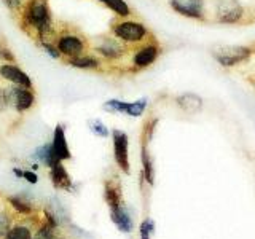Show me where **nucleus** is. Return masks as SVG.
I'll return each mask as SVG.
<instances>
[{
  "label": "nucleus",
  "mask_w": 255,
  "mask_h": 239,
  "mask_svg": "<svg viewBox=\"0 0 255 239\" xmlns=\"http://www.w3.org/2000/svg\"><path fill=\"white\" fill-rule=\"evenodd\" d=\"M24 24L37 32L43 27L53 26L50 8H48L46 0H27L26 10H24Z\"/></svg>",
  "instance_id": "1"
},
{
  "label": "nucleus",
  "mask_w": 255,
  "mask_h": 239,
  "mask_svg": "<svg viewBox=\"0 0 255 239\" xmlns=\"http://www.w3.org/2000/svg\"><path fill=\"white\" fill-rule=\"evenodd\" d=\"M212 56L220 66L223 67H233L236 64L246 61L251 56V48L246 46H233V45H227V46H214L212 48Z\"/></svg>",
  "instance_id": "2"
},
{
  "label": "nucleus",
  "mask_w": 255,
  "mask_h": 239,
  "mask_svg": "<svg viewBox=\"0 0 255 239\" xmlns=\"http://www.w3.org/2000/svg\"><path fill=\"white\" fill-rule=\"evenodd\" d=\"M114 34L120 42L126 43H140L145 40L148 30L142 22L137 21H122L114 26Z\"/></svg>",
  "instance_id": "3"
},
{
  "label": "nucleus",
  "mask_w": 255,
  "mask_h": 239,
  "mask_svg": "<svg viewBox=\"0 0 255 239\" xmlns=\"http://www.w3.org/2000/svg\"><path fill=\"white\" fill-rule=\"evenodd\" d=\"M215 14L220 22L233 24L243 18V8L238 0H215Z\"/></svg>",
  "instance_id": "4"
},
{
  "label": "nucleus",
  "mask_w": 255,
  "mask_h": 239,
  "mask_svg": "<svg viewBox=\"0 0 255 239\" xmlns=\"http://www.w3.org/2000/svg\"><path fill=\"white\" fill-rule=\"evenodd\" d=\"M174 11L193 19L204 18V0H169Z\"/></svg>",
  "instance_id": "5"
},
{
  "label": "nucleus",
  "mask_w": 255,
  "mask_h": 239,
  "mask_svg": "<svg viewBox=\"0 0 255 239\" xmlns=\"http://www.w3.org/2000/svg\"><path fill=\"white\" fill-rule=\"evenodd\" d=\"M50 145H51L53 166L56 163H62L64 159H69L70 158V150H69V145H67L66 132H64V127L61 124H58V126L54 127L53 142L50 143Z\"/></svg>",
  "instance_id": "6"
},
{
  "label": "nucleus",
  "mask_w": 255,
  "mask_h": 239,
  "mask_svg": "<svg viewBox=\"0 0 255 239\" xmlns=\"http://www.w3.org/2000/svg\"><path fill=\"white\" fill-rule=\"evenodd\" d=\"M58 50L62 56H67L69 59L77 58V56L85 54V42L83 38H80L78 35H72V34H66L61 35L58 38Z\"/></svg>",
  "instance_id": "7"
},
{
  "label": "nucleus",
  "mask_w": 255,
  "mask_h": 239,
  "mask_svg": "<svg viewBox=\"0 0 255 239\" xmlns=\"http://www.w3.org/2000/svg\"><path fill=\"white\" fill-rule=\"evenodd\" d=\"M104 109L107 112H120V114H126L129 117H140L147 109V99H140L135 102H122L112 99L104 104Z\"/></svg>",
  "instance_id": "8"
},
{
  "label": "nucleus",
  "mask_w": 255,
  "mask_h": 239,
  "mask_svg": "<svg viewBox=\"0 0 255 239\" xmlns=\"http://www.w3.org/2000/svg\"><path fill=\"white\" fill-rule=\"evenodd\" d=\"M35 96L29 88L14 86L10 88V106H13L18 112H26L34 107Z\"/></svg>",
  "instance_id": "9"
},
{
  "label": "nucleus",
  "mask_w": 255,
  "mask_h": 239,
  "mask_svg": "<svg viewBox=\"0 0 255 239\" xmlns=\"http://www.w3.org/2000/svg\"><path fill=\"white\" fill-rule=\"evenodd\" d=\"M114 153L115 161L122 169L129 174V158H128V135L123 131L115 129L114 132Z\"/></svg>",
  "instance_id": "10"
},
{
  "label": "nucleus",
  "mask_w": 255,
  "mask_h": 239,
  "mask_svg": "<svg viewBox=\"0 0 255 239\" xmlns=\"http://www.w3.org/2000/svg\"><path fill=\"white\" fill-rule=\"evenodd\" d=\"M0 77L14 86H22V88H29V90H32L30 77L26 74V72H22L18 66H13V64H2V66H0Z\"/></svg>",
  "instance_id": "11"
},
{
  "label": "nucleus",
  "mask_w": 255,
  "mask_h": 239,
  "mask_svg": "<svg viewBox=\"0 0 255 239\" xmlns=\"http://www.w3.org/2000/svg\"><path fill=\"white\" fill-rule=\"evenodd\" d=\"M158 58V46L156 45H143L140 50L135 51L134 58H132V64L135 67L143 69V67H148L151 66Z\"/></svg>",
  "instance_id": "12"
},
{
  "label": "nucleus",
  "mask_w": 255,
  "mask_h": 239,
  "mask_svg": "<svg viewBox=\"0 0 255 239\" xmlns=\"http://www.w3.org/2000/svg\"><path fill=\"white\" fill-rule=\"evenodd\" d=\"M96 51L107 59H118L120 56L125 53V48L118 42V38H104L102 42L96 46Z\"/></svg>",
  "instance_id": "13"
},
{
  "label": "nucleus",
  "mask_w": 255,
  "mask_h": 239,
  "mask_svg": "<svg viewBox=\"0 0 255 239\" xmlns=\"http://www.w3.org/2000/svg\"><path fill=\"white\" fill-rule=\"evenodd\" d=\"M51 169V182L56 188H61V190H70L72 187V180H70V175L67 174V171L64 169L62 163H56Z\"/></svg>",
  "instance_id": "14"
},
{
  "label": "nucleus",
  "mask_w": 255,
  "mask_h": 239,
  "mask_svg": "<svg viewBox=\"0 0 255 239\" xmlns=\"http://www.w3.org/2000/svg\"><path fill=\"white\" fill-rule=\"evenodd\" d=\"M112 220H114L115 225L122 231H125V233H129L132 230V222H131L129 214H128L126 209H123L122 206L112 209Z\"/></svg>",
  "instance_id": "15"
},
{
  "label": "nucleus",
  "mask_w": 255,
  "mask_h": 239,
  "mask_svg": "<svg viewBox=\"0 0 255 239\" xmlns=\"http://www.w3.org/2000/svg\"><path fill=\"white\" fill-rule=\"evenodd\" d=\"M69 64L72 67L75 69H99L101 67V61L98 58H94V56H86V54H82V56H77V58H72L69 61Z\"/></svg>",
  "instance_id": "16"
},
{
  "label": "nucleus",
  "mask_w": 255,
  "mask_h": 239,
  "mask_svg": "<svg viewBox=\"0 0 255 239\" xmlns=\"http://www.w3.org/2000/svg\"><path fill=\"white\" fill-rule=\"evenodd\" d=\"M98 2L104 3L107 8H110L117 16H122V18H128L131 14V8L125 0H98Z\"/></svg>",
  "instance_id": "17"
},
{
  "label": "nucleus",
  "mask_w": 255,
  "mask_h": 239,
  "mask_svg": "<svg viewBox=\"0 0 255 239\" xmlns=\"http://www.w3.org/2000/svg\"><path fill=\"white\" fill-rule=\"evenodd\" d=\"M177 102L183 110L188 112V114H195V112L201 109V99L195 94H183L182 98L177 99Z\"/></svg>",
  "instance_id": "18"
},
{
  "label": "nucleus",
  "mask_w": 255,
  "mask_h": 239,
  "mask_svg": "<svg viewBox=\"0 0 255 239\" xmlns=\"http://www.w3.org/2000/svg\"><path fill=\"white\" fill-rule=\"evenodd\" d=\"M106 199H107V203L110 204L112 209L120 206V190H118V187L115 185V183L107 182V185H106Z\"/></svg>",
  "instance_id": "19"
},
{
  "label": "nucleus",
  "mask_w": 255,
  "mask_h": 239,
  "mask_svg": "<svg viewBox=\"0 0 255 239\" xmlns=\"http://www.w3.org/2000/svg\"><path fill=\"white\" fill-rule=\"evenodd\" d=\"M5 239H32V233L27 227H13L6 231Z\"/></svg>",
  "instance_id": "20"
},
{
  "label": "nucleus",
  "mask_w": 255,
  "mask_h": 239,
  "mask_svg": "<svg viewBox=\"0 0 255 239\" xmlns=\"http://www.w3.org/2000/svg\"><path fill=\"white\" fill-rule=\"evenodd\" d=\"M142 163H143V174H145V179L151 185V183H153L155 174H153V166H151V158H150L145 147L142 148Z\"/></svg>",
  "instance_id": "21"
},
{
  "label": "nucleus",
  "mask_w": 255,
  "mask_h": 239,
  "mask_svg": "<svg viewBox=\"0 0 255 239\" xmlns=\"http://www.w3.org/2000/svg\"><path fill=\"white\" fill-rule=\"evenodd\" d=\"M90 126H91V131L96 135H99V137H107L109 135V129L102 121H99V120H93V121H90Z\"/></svg>",
  "instance_id": "22"
},
{
  "label": "nucleus",
  "mask_w": 255,
  "mask_h": 239,
  "mask_svg": "<svg viewBox=\"0 0 255 239\" xmlns=\"http://www.w3.org/2000/svg\"><path fill=\"white\" fill-rule=\"evenodd\" d=\"M10 106V88L0 86V112Z\"/></svg>",
  "instance_id": "23"
},
{
  "label": "nucleus",
  "mask_w": 255,
  "mask_h": 239,
  "mask_svg": "<svg viewBox=\"0 0 255 239\" xmlns=\"http://www.w3.org/2000/svg\"><path fill=\"white\" fill-rule=\"evenodd\" d=\"M10 203H11V206L14 207L16 211H19V212H22V214H29V212L32 211V207H30L29 204L22 203L21 199H18V198H10Z\"/></svg>",
  "instance_id": "24"
},
{
  "label": "nucleus",
  "mask_w": 255,
  "mask_h": 239,
  "mask_svg": "<svg viewBox=\"0 0 255 239\" xmlns=\"http://www.w3.org/2000/svg\"><path fill=\"white\" fill-rule=\"evenodd\" d=\"M151 231H153V222L145 220L140 225V236H142V239H150Z\"/></svg>",
  "instance_id": "25"
},
{
  "label": "nucleus",
  "mask_w": 255,
  "mask_h": 239,
  "mask_svg": "<svg viewBox=\"0 0 255 239\" xmlns=\"http://www.w3.org/2000/svg\"><path fill=\"white\" fill-rule=\"evenodd\" d=\"M8 230H10V217L5 212H0V238L6 235Z\"/></svg>",
  "instance_id": "26"
},
{
  "label": "nucleus",
  "mask_w": 255,
  "mask_h": 239,
  "mask_svg": "<svg viewBox=\"0 0 255 239\" xmlns=\"http://www.w3.org/2000/svg\"><path fill=\"white\" fill-rule=\"evenodd\" d=\"M34 239H54V231H53V225L51 227H43L42 230L35 235Z\"/></svg>",
  "instance_id": "27"
},
{
  "label": "nucleus",
  "mask_w": 255,
  "mask_h": 239,
  "mask_svg": "<svg viewBox=\"0 0 255 239\" xmlns=\"http://www.w3.org/2000/svg\"><path fill=\"white\" fill-rule=\"evenodd\" d=\"M42 45V48L43 50L51 56V58H54V59H59L61 58V53H59V50H58V46H54V43H40Z\"/></svg>",
  "instance_id": "28"
},
{
  "label": "nucleus",
  "mask_w": 255,
  "mask_h": 239,
  "mask_svg": "<svg viewBox=\"0 0 255 239\" xmlns=\"http://www.w3.org/2000/svg\"><path fill=\"white\" fill-rule=\"evenodd\" d=\"M0 58L3 61H10V62L14 61V56L10 53V50H6V48H0Z\"/></svg>",
  "instance_id": "29"
},
{
  "label": "nucleus",
  "mask_w": 255,
  "mask_h": 239,
  "mask_svg": "<svg viewBox=\"0 0 255 239\" xmlns=\"http://www.w3.org/2000/svg\"><path fill=\"white\" fill-rule=\"evenodd\" d=\"M5 5L10 8V10H18V8L22 5L24 0H3Z\"/></svg>",
  "instance_id": "30"
},
{
  "label": "nucleus",
  "mask_w": 255,
  "mask_h": 239,
  "mask_svg": "<svg viewBox=\"0 0 255 239\" xmlns=\"http://www.w3.org/2000/svg\"><path fill=\"white\" fill-rule=\"evenodd\" d=\"M21 177H24L27 182H30V183H35L37 182V175L34 174V172H29V171H22V175Z\"/></svg>",
  "instance_id": "31"
}]
</instances>
